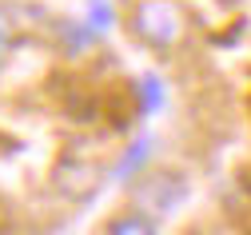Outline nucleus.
<instances>
[{
	"label": "nucleus",
	"instance_id": "obj_2",
	"mask_svg": "<svg viewBox=\"0 0 251 235\" xmlns=\"http://www.w3.org/2000/svg\"><path fill=\"white\" fill-rule=\"evenodd\" d=\"M108 235H155V223L144 211H128V215H116L108 223Z\"/></svg>",
	"mask_w": 251,
	"mask_h": 235
},
{
	"label": "nucleus",
	"instance_id": "obj_4",
	"mask_svg": "<svg viewBox=\"0 0 251 235\" xmlns=\"http://www.w3.org/2000/svg\"><path fill=\"white\" fill-rule=\"evenodd\" d=\"M108 24H112L108 4H92V12H88V28H92V32H100V28H108Z\"/></svg>",
	"mask_w": 251,
	"mask_h": 235
},
{
	"label": "nucleus",
	"instance_id": "obj_3",
	"mask_svg": "<svg viewBox=\"0 0 251 235\" xmlns=\"http://www.w3.org/2000/svg\"><path fill=\"white\" fill-rule=\"evenodd\" d=\"M140 96H144V108H148V112H160V108H164V88H160L155 76H144V80H140Z\"/></svg>",
	"mask_w": 251,
	"mask_h": 235
},
{
	"label": "nucleus",
	"instance_id": "obj_1",
	"mask_svg": "<svg viewBox=\"0 0 251 235\" xmlns=\"http://www.w3.org/2000/svg\"><path fill=\"white\" fill-rule=\"evenodd\" d=\"M132 28H136V36L144 44L160 48V52L176 48L183 40V32H187L183 12L176 4H168V0H144V4L136 8V16H132Z\"/></svg>",
	"mask_w": 251,
	"mask_h": 235
},
{
	"label": "nucleus",
	"instance_id": "obj_5",
	"mask_svg": "<svg viewBox=\"0 0 251 235\" xmlns=\"http://www.w3.org/2000/svg\"><path fill=\"white\" fill-rule=\"evenodd\" d=\"M8 48H12V28H8V16L0 12V60H4Z\"/></svg>",
	"mask_w": 251,
	"mask_h": 235
}]
</instances>
